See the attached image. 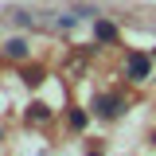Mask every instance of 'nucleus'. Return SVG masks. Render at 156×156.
<instances>
[{"label":"nucleus","instance_id":"1","mask_svg":"<svg viewBox=\"0 0 156 156\" xmlns=\"http://www.w3.org/2000/svg\"><path fill=\"white\" fill-rule=\"evenodd\" d=\"M129 74L140 82V78H148V58L144 55H129Z\"/></svg>","mask_w":156,"mask_h":156},{"label":"nucleus","instance_id":"2","mask_svg":"<svg viewBox=\"0 0 156 156\" xmlns=\"http://www.w3.org/2000/svg\"><path fill=\"white\" fill-rule=\"evenodd\" d=\"M98 105H101V109H98L101 117H113V113H117V98H101Z\"/></svg>","mask_w":156,"mask_h":156},{"label":"nucleus","instance_id":"3","mask_svg":"<svg viewBox=\"0 0 156 156\" xmlns=\"http://www.w3.org/2000/svg\"><path fill=\"white\" fill-rule=\"evenodd\" d=\"M8 55H12V58H23V55H27L23 39H12V43H8Z\"/></svg>","mask_w":156,"mask_h":156},{"label":"nucleus","instance_id":"4","mask_svg":"<svg viewBox=\"0 0 156 156\" xmlns=\"http://www.w3.org/2000/svg\"><path fill=\"white\" fill-rule=\"evenodd\" d=\"M98 39H113V27L109 23H98Z\"/></svg>","mask_w":156,"mask_h":156}]
</instances>
